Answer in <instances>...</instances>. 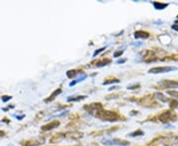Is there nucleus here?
I'll return each mask as SVG.
<instances>
[{
  "label": "nucleus",
  "instance_id": "24",
  "mask_svg": "<svg viewBox=\"0 0 178 146\" xmlns=\"http://www.w3.org/2000/svg\"><path fill=\"white\" fill-rule=\"evenodd\" d=\"M171 28H172V29H173V30H175V31H177V32H178V26H175V25H173V26H172Z\"/></svg>",
  "mask_w": 178,
  "mask_h": 146
},
{
  "label": "nucleus",
  "instance_id": "12",
  "mask_svg": "<svg viewBox=\"0 0 178 146\" xmlns=\"http://www.w3.org/2000/svg\"><path fill=\"white\" fill-rule=\"evenodd\" d=\"M155 97L158 99V100H160L162 103H166V102H168V98L164 97L163 95H162L161 93H155Z\"/></svg>",
  "mask_w": 178,
  "mask_h": 146
},
{
  "label": "nucleus",
  "instance_id": "17",
  "mask_svg": "<svg viewBox=\"0 0 178 146\" xmlns=\"http://www.w3.org/2000/svg\"><path fill=\"white\" fill-rule=\"evenodd\" d=\"M137 135H144V131H141V130H137V131L130 133V136H137Z\"/></svg>",
  "mask_w": 178,
  "mask_h": 146
},
{
  "label": "nucleus",
  "instance_id": "22",
  "mask_svg": "<svg viewBox=\"0 0 178 146\" xmlns=\"http://www.w3.org/2000/svg\"><path fill=\"white\" fill-rule=\"evenodd\" d=\"M136 87H140V85L137 84V85H134V86H128V89H136Z\"/></svg>",
  "mask_w": 178,
  "mask_h": 146
},
{
  "label": "nucleus",
  "instance_id": "23",
  "mask_svg": "<svg viewBox=\"0 0 178 146\" xmlns=\"http://www.w3.org/2000/svg\"><path fill=\"white\" fill-rule=\"evenodd\" d=\"M126 60H127L126 58H124V59H119V60H117V63H118V64H120V63H124Z\"/></svg>",
  "mask_w": 178,
  "mask_h": 146
},
{
  "label": "nucleus",
  "instance_id": "8",
  "mask_svg": "<svg viewBox=\"0 0 178 146\" xmlns=\"http://www.w3.org/2000/svg\"><path fill=\"white\" fill-rule=\"evenodd\" d=\"M152 5L154 7V9L156 10H163L166 7L168 6L167 3H160V2H152Z\"/></svg>",
  "mask_w": 178,
  "mask_h": 146
},
{
  "label": "nucleus",
  "instance_id": "18",
  "mask_svg": "<svg viewBox=\"0 0 178 146\" xmlns=\"http://www.w3.org/2000/svg\"><path fill=\"white\" fill-rule=\"evenodd\" d=\"M170 108L171 109H175L176 107L178 106V103H177V101H175V100H173V101H171L170 102Z\"/></svg>",
  "mask_w": 178,
  "mask_h": 146
},
{
  "label": "nucleus",
  "instance_id": "16",
  "mask_svg": "<svg viewBox=\"0 0 178 146\" xmlns=\"http://www.w3.org/2000/svg\"><path fill=\"white\" fill-rule=\"evenodd\" d=\"M61 134H55V135L51 139V142H55V141H59L62 138V136H61Z\"/></svg>",
  "mask_w": 178,
  "mask_h": 146
},
{
  "label": "nucleus",
  "instance_id": "1",
  "mask_svg": "<svg viewBox=\"0 0 178 146\" xmlns=\"http://www.w3.org/2000/svg\"><path fill=\"white\" fill-rule=\"evenodd\" d=\"M96 117L100 118L102 121H118L119 116L112 110H98L96 114Z\"/></svg>",
  "mask_w": 178,
  "mask_h": 146
},
{
  "label": "nucleus",
  "instance_id": "25",
  "mask_svg": "<svg viewBox=\"0 0 178 146\" xmlns=\"http://www.w3.org/2000/svg\"><path fill=\"white\" fill-rule=\"evenodd\" d=\"M24 117H25V116H24V114H22V116H20V117H17V118H18V120L20 121V120H22V118H23Z\"/></svg>",
  "mask_w": 178,
  "mask_h": 146
},
{
  "label": "nucleus",
  "instance_id": "13",
  "mask_svg": "<svg viewBox=\"0 0 178 146\" xmlns=\"http://www.w3.org/2000/svg\"><path fill=\"white\" fill-rule=\"evenodd\" d=\"M86 97L85 96H78V97H68L67 98V102H75V101H80V100H83V99H85Z\"/></svg>",
  "mask_w": 178,
  "mask_h": 146
},
{
  "label": "nucleus",
  "instance_id": "26",
  "mask_svg": "<svg viewBox=\"0 0 178 146\" xmlns=\"http://www.w3.org/2000/svg\"><path fill=\"white\" fill-rule=\"evenodd\" d=\"M3 134H4V132L2 131V130H0V136H3Z\"/></svg>",
  "mask_w": 178,
  "mask_h": 146
},
{
  "label": "nucleus",
  "instance_id": "3",
  "mask_svg": "<svg viewBox=\"0 0 178 146\" xmlns=\"http://www.w3.org/2000/svg\"><path fill=\"white\" fill-rule=\"evenodd\" d=\"M104 144L107 145H119V146H128L130 143L126 140L122 139H110V140H104Z\"/></svg>",
  "mask_w": 178,
  "mask_h": 146
},
{
  "label": "nucleus",
  "instance_id": "20",
  "mask_svg": "<svg viewBox=\"0 0 178 146\" xmlns=\"http://www.w3.org/2000/svg\"><path fill=\"white\" fill-rule=\"evenodd\" d=\"M123 53H124L123 50H117V51H115V53H114V57H119V56H121V55L123 54Z\"/></svg>",
  "mask_w": 178,
  "mask_h": 146
},
{
  "label": "nucleus",
  "instance_id": "10",
  "mask_svg": "<svg viewBox=\"0 0 178 146\" xmlns=\"http://www.w3.org/2000/svg\"><path fill=\"white\" fill-rule=\"evenodd\" d=\"M109 63H111V59L105 58V59H102V60L97 61L96 63H95V64H96L97 67H102V66H105L107 64H109Z\"/></svg>",
  "mask_w": 178,
  "mask_h": 146
},
{
  "label": "nucleus",
  "instance_id": "6",
  "mask_svg": "<svg viewBox=\"0 0 178 146\" xmlns=\"http://www.w3.org/2000/svg\"><path fill=\"white\" fill-rule=\"evenodd\" d=\"M134 36L136 39H148L149 37V34L145 31H137L134 32Z\"/></svg>",
  "mask_w": 178,
  "mask_h": 146
},
{
  "label": "nucleus",
  "instance_id": "19",
  "mask_svg": "<svg viewBox=\"0 0 178 146\" xmlns=\"http://www.w3.org/2000/svg\"><path fill=\"white\" fill-rule=\"evenodd\" d=\"M103 50H105V47H101L100 49L95 50V51H94V53H93V57H95V56H96V55H98V54L100 53L101 51H103Z\"/></svg>",
  "mask_w": 178,
  "mask_h": 146
},
{
  "label": "nucleus",
  "instance_id": "15",
  "mask_svg": "<svg viewBox=\"0 0 178 146\" xmlns=\"http://www.w3.org/2000/svg\"><path fill=\"white\" fill-rule=\"evenodd\" d=\"M167 95L171 96L173 98H177L178 99V91H173V90H167Z\"/></svg>",
  "mask_w": 178,
  "mask_h": 146
},
{
  "label": "nucleus",
  "instance_id": "2",
  "mask_svg": "<svg viewBox=\"0 0 178 146\" xmlns=\"http://www.w3.org/2000/svg\"><path fill=\"white\" fill-rule=\"evenodd\" d=\"M172 70H176V67H172V66L153 67V68L148 70V72L149 73H165V72H169V71H172Z\"/></svg>",
  "mask_w": 178,
  "mask_h": 146
},
{
  "label": "nucleus",
  "instance_id": "21",
  "mask_svg": "<svg viewBox=\"0 0 178 146\" xmlns=\"http://www.w3.org/2000/svg\"><path fill=\"white\" fill-rule=\"evenodd\" d=\"M2 102H4V103H6L7 101H9V100H11L12 99V97L11 96H2Z\"/></svg>",
  "mask_w": 178,
  "mask_h": 146
},
{
  "label": "nucleus",
  "instance_id": "28",
  "mask_svg": "<svg viewBox=\"0 0 178 146\" xmlns=\"http://www.w3.org/2000/svg\"><path fill=\"white\" fill-rule=\"evenodd\" d=\"M8 146H14L13 144H9V145H8Z\"/></svg>",
  "mask_w": 178,
  "mask_h": 146
},
{
  "label": "nucleus",
  "instance_id": "9",
  "mask_svg": "<svg viewBox=\"0 0 178 146\" xmlns=\"http://www.w3.org/2000/svg\"><path fill=\"white\" fill-rule=\"evenodd\" d=\"M61 93V89H57V90H54V93L51 95V97H49L47 99H46V100H45V102H46V103L51 102V101H53L55 97L58 96V95H59Z\"/></svg>",
  "mask_w": 178,
  "mask_h": 146
},
{
  "label": "nucleus",
  "instance_id": "14",
  "mask_svg": "<svg viewBox=\"0 0 178 146\" xmlns=\"http://www.w3.org/2000/svg\"><path fill=\"white\" fill-rule=\"evenodd\" d=\"M112 83H119V79L117 78H113V79H109V80L103 82V85H108V84H112Z\"/></svg>",
  "mask_w": 178,
  "mask_h": 146
},
{
  "label": "nucleus",
  "instance_id": "4",
  "mask_svg": "<svg viewBox=\"0 0 178 146\" xmlns=\"http://www.w3.org/2000/svg\"><path fill=\"white\" fill-rule=\"evenodd\" d=\"M159 85L163 87V89H171V88H178V82L173 80H163L159 82Z\"/></svg>",
  "mask_w": 178,
  "mask_h": 146
},
{
  "label": "nucleus",
  "instance_id": "11",
  "mask_svg": "<svg viewBox=\"0 0 178 146\" xmlns=\"http://www.w3.org/2000/svg\"><path fill=\"white\" fill-rule=\"evenodd\" d=\"M79 73H82V71H80V70H75V69L74 70H68L66 72V76L68 77V78H73V77H75Z\"/></svg>",
  "mask_w": 178,
  "mask_h": 146
},
{
  "label": "nucleus",
  "instance_id": "5",
  "mask_svg": "<svg viewBox=\"0 0 178 146\" xmlns=\"http://www.w3.org/2000/svg\"><path fill=\"white\" fill-rule=\"evenodd\" d=\"M58 125H59V121H51V124H47L46 125L42 126V130L47 131V130H51V129H53L54 127H58Z\"/></svg>",
  "mask_w": 178,
  "mask_h": 146
},
{
  "label": "nucleus",
  "instance_id": "7",
  "mask_svg": "<svg viewBox=\"0 0 178 146\" xmlns=\"http://www.w3.org/2000/svg\"><path fill=\"white\" fill-rule=\"evenodd\" d=\"M169 120H171V113L169 112V110H166L163 114H160L159 117V121H162V122H167Z\"/></svg>",
  "mask_w": 178,
  "mask_h": 146
},
{
  "label": "nucleus",
  "instance_id": "27",
  "mask_svg": "<svg viewBox=\"0 0 178 146\" xmlns=\"http://www.w3.org/2000/svg\"><path fill=\"white\" fill-rule=\"evenodd\" d=\"M175 25H178V20H176L175 21Z\"/></svg>",
  "mask_w": 178,
  "mask_h": 146
}]
</instances>
